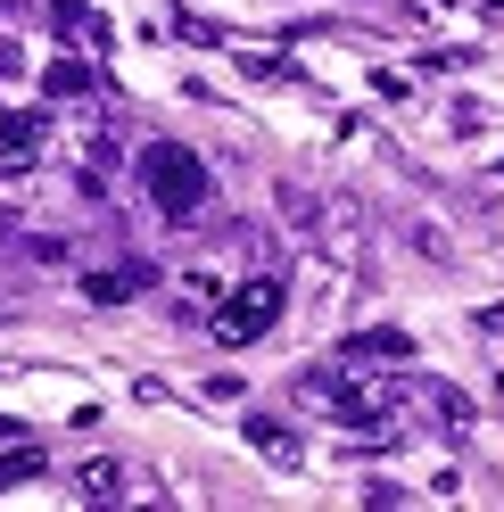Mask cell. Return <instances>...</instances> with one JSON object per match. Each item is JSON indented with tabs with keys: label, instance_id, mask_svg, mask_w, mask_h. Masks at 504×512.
<instances>
[{
	"label": "cell",
	"instance_id": "obj_14",
	"mask_svg": "<svg viewBox=\"0 0 504 512\" xmlns=\"http://www.w3.org/2000/svg\"><path fill=\"white\" fill-rule=\"evenodd\" d=\"M447 124H455V133H480L488 108H480V100H455V108H447Z\"/></svg>",
	"mask_w": 504,
	"mask_h": 512
},
{
	"label": "cell",
	"instance_id": "obj_17",
	"mask_svg": "<svg viewBox=\"0 0 504 512\" xmlns=\"http://www.w3.org/2000/svg\"><path fill=\"white\" fill-rule=\"evenodd\" d=\"M17 75H25V50H17V42H0V83H17Z\"/></svg>",
	"mask_w": 504,
	"mask_h": 512
},
{
	"label": "cell",
	"instance_id": "obj_4",
	"mask_svg": "<svg viewBox=\"0 0 504 512\" xmlns=\"http://www.w3.org/2000/svg\"><path fill=\"white\" fill-rule=\"evenodd\" d=\"M240 430H248V446H257L265 463H281V471H298V463H306V446H298V430H290V422H273V413H248Z\"/></svg>",
	"mask_w": 504,
	"mask_h": 512
},
{
	"label": "cell",
	"instance_id": "obj_18",
	"mask_svg": "<svg viewBox=\"0 0 504 512\" xmlns=\"http://www.w3.org/2000/svg\"><path fill=\"white\" fill-rule=\"evenodd\" d=\"M25 438V422H0V446H17Z\"/></svg>",
	"mask_w": 504,
	"mask_h": 512
},
{
	"label": "cell",
	"instance_id": "obj_13",
	"mask_svg": "<svg viewBox=\"0 0 504 512\" xmlns=\"http://www.w3.org/2000/svg\"><path fill=\"white\" fill-rule=\"evenodd\" d=\"M414 248L430 256V265H455V240H447V232H438V223H414Z\"/></svg>",
	"mask_w": 504,
	"mask_h": 512
},
{
	"label": "cell",
	"instance_id": "obj_15",
	"mask_svg": "<svg viewBox=\"0 0 504 512\" xmlns=\"http://www.w3.org/2000/svg\"><path fill=\"white\" fill-rule=\"evenodd\" d=\"M182 290H191V298H224V281H215L207 265H191V273H182Z\"/></svg>",
	"mask_w": 504,
	"mask_h": 512
},
{
	"label": "cell",
	"instance_id": "obj_16",
	"mask_svg": "<svg viewBox=\"0 0 504 512\" xmlns=\"http://www.w3.org/2000/svg\"><path fill=\"white\" fill-rule=\"evenodd\" d=\"M372 91H381V100H405V91H414V75H397V67H381V75H372Z\"/></svg>",
	"mask_w": 504,
	"mask_h": 512
},
{
	"label": "cell",
	"instance_id": "obj_2",
	"mask_svg": "<svg viewBox=\"0 0 504 512\" xmlns=\"http://www.w3.org/2000/svg\"><path fill=\"white\" fill-rule=\"evenodd\" d=\"M281 306H290L281 273H257V281H240L232 298H215V323H207V339H215V347H257V339L281 323Z\"/></svg>",
	"mask_w": 504,
	"mask_h": 512
},
{
	"label": "cell",
	"instance_id": "obj_7",
	"mask_svg": "<svg viewBox=\"0 0 504 512\" xmlns=\"http://www.w3.org/2000/svg\"><path fill=\"white\" fill-rule=\"evenodd\" d=\"M50 25H58V42L108 50V17H91V0H50Z\"/></svg>",
	"mask_w": 504,
	"mask_h": 512
},
{
	"label": "cell",
	"instance_id": "obj_5",
	"mask_svg": "<svg viewBox=\"0 0 504 512\" xmlns=\"http://www.w3.org/2000/svg\"><path fill=\"white\" fill-rule=\"evenodd\" d=\"M414 356V339H405L397 323H372V331H356L348 347H339V364H405Z\"/></svg>",
	"mask_w": 504,
	"mask_h": 512
},
{
	"label": "cell",
	"instance_id": "obj_9",
	"mask_svg": "<svg viewBox=\"0 0 504 512\" xmlns=\"http://www.w3.org/2000/svg\"><path fill=\"white\" fill-rule=\"evenodd\" d=\"M91 83H100V75H91V58H75V50H67V58H50V67H42V91H50V100H83Z\"/></svg>",
	"mask_w": 504,
	"mask_h": 512
},
{
	"label": "cell",
	"instance_id": "obj_19",
	"mask_svg": "<svg viewBox=\"0 0 504 512\" xmlns=\"http://www.w3.org/2000/svg\"><path fill=\"white\" fill-rule=\"evenodd\" d=\"M480 9H488V17H504V0H480Z\"/></svg>",
	"mask_w": 504,
	"mask_h": 512
},
{
	"label": "cell",
	"instance_id": "obj_6",
	"mask_svg": "<svg viewBox=\"0 0 504 512\" xmlns=\"http://www.w3.org/2000/svg\"><path fill=\"white\" fill-rule=\"evenodd\" d=\"M67 488H75L83 504H116L124 488H133V471H124L116 455H91V463H75V479H67Z\"/></svg>",
	"mask_w": 504,
	"mask_h": 512
},
{
	"label": "cell",
	"instance_id": "obj_11",
	"mask_svg": "<svg viewBox=\"0 0 504 512\" xmlns=\"http://www.w3.org/2000/svg\"><path fill=\"white\" fill-rule=\"evenodd\" d=\"M273 199H281V215H290V223H298V232H314V223H323V199H314V190H306V182H281V190H273Z\"/></svg>",
	"mask_w": 504,
	"mask_h": 512
},
{
	"label": "cell",
	"instance_id": "obj_3",
	"mask_svg": "<svg viewBox=\"0 0 504 512\" xmlns=\"http://www.w3.org/2000/svg\"><path fill=\"white\" fill-rule=\"evenodd\" d=\"M149 281H157L149 256H124V265H108V273H83V298L91 306H124V298H141Z\"/></svg>",
	"mask_w": 504,
	"mask_h": 512
},
{
	"label": "cell",
	"instance_id": "obj_12",
	"mask_svg": "<svg viewBox=\"0 0 504 512\" xmlns=\"http://www.w3.org/2000/svg\"><path fill=\"white\" fill-rule=\"evenodd\" d=\"M240 75H257V83H290L298 67H290L281 50H240Z\"/></svg>",
	"mask_w": 504,
	"mask_h": 512
},
{
	"label": "cell",
	"instance_id": "obj_1",
	"mask_svg": "<svg viewBox=\"0 0 504 512\" xmlns=\"http://www.w3.org/2000/svg\"><path fill=\"white\" fill-rule=\"evenodd\" d=\"M141 190H149V207L166 215V223H191V215L215 199V174L199 166V149L149 141V149H141Z\"/></svg>",
	"mask_w": 504,
	"mask_h": 512
},
{
	"label": "cell",
	"instance_id": "obj_10",
	"mask_svg": "<svg viewBox=\"0 0 504 512\" xmlns=\"http://www.w3.org/2000/svg\"><path fill=\"white\" fill-rule=\"evenodd\" d=\"M42 471H50V455H42V446H25V438H17L9 455H0V488H25V479H42Z\"/></svg>",
	"mask_w": 504,
	"mask_h": 512
},
{
	"label": "cell",
	"instance_id": "obj_8",
	"mask_svg": "<svg viewBox=\"0 0 504 512\" xmlns=\"http://www.w3.org/2000/svg\"><path fill=\"white\" fill-rule=\"evenodd\" d=\"M50 141V108H17V116H0V157H34Z\"/></svg>",
	"mask_w": 504,
	"mask_h": 512
}]
</instances>
